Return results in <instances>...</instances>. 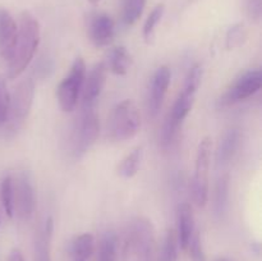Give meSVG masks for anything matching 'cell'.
Instances as JSON below:
<instances>
[{
  "instance_id": "obj_1",
  "label": "cell",
  "mask_w": 262,
  "mask_h": 261,
  "mask_svg": "<svg viewBox=\"0 0 262 261\" xmlns=\"http://www.w3.org/2000/svg\"><path fill=\"white\" fill-rule=\"evenodd\" d=\"M41 32L37 19L31 13L23 12L18 26V37L14 51L8 61V78L14 79L25 72L40 45Z\"/></svg>"
},
{
  "instance_id": "obj_2",
  "label": "cell",
  "mask_w": 262,
  "mask_h": 261,
  "mask_svg": "<svg viewBox=\"0 0 262 261\" xmlns=\"http://www.w3.org/2000/svg\"><path fill=\"white\" fill-rule=\"evenodd\" d=\"M141 128V114L137 105L127 99L115 105L107 120V133L117 142L130 140Z\"/></svg>"
},
{
  "instance_id": "obj_3",
  "label": "cell",
  "mask_w": 262,
  "mask_h": 261,
  "mask_svg": "<svg viewBox=\"0 0 262 261\" xmlns=\"http://www.w3.org/2000/svg\"><path fill=\"white\" fill-rule=\"evenodd\" d=\"M100 135L99 117L92 106L84 107L77 118L71 135L72 154L77 158L84 155L95 145Z\"/></svg>"
},
{
  "instance_id": "obj_4",
  "label": "cell",
  "mask_w": 262,
  "mask_h": 261,
  "mask_svg": "<svg viewBox=\"0 0 262 261\" xmlns=\"http://www.w3.org/2000/svg\"><path fill=\"white\" fill-rule=\"evenodd\" d=\"M86 73V63L81 56H78L72 64L69 73L59 83L56 89V97H58L59 106L64 113H71L76 109Z\"/></svg>"
},
{
  "instance_id": "obj_5",
  "label": "cell",
  "mask_w": 262,
  "mask_h": 261,
  "mask_svg": "<svg viewBox=\"0 0 262 261\" xmlns=\"http://www.w3.org/2000/svg\"><path fill=\"white\" fill-rule=\"evenodd\" d=\"M212 140L206 136L199 143L194 163V174L192 181V193L194 204L199 207H204L209 200V170L211 161Z\"/></svg>"
},
{
  "instance_id": "obj_6",
  "label": "cell",
  "mask_w": 262,
  "mask_h": 261,
  "mask_svg": "<svg viewBox=\"0 0 262 261\" xmlns=\"http://www.w3.org/2000/svg\"><path fill=\"white\" fill-rule=\"evenodd\" d=\"M155 247V232L148 219L138 216L130 223L125 240V250L138 258V261H150Z\"/></svg>"
},
{
  "instance_id": "obj_7",
  "label": "cell",
  "mask_w": 262,
  "mask_h": 261,
  "mask_svg": "<svg viewBox=\"0 0 262 261\" xmlns=\"http://www.w3.org/2000/svg\"><path fill=\"white\" fill-rule=\"evenodd\" d=\"M35 99V82L26 78L15 87L10 95L9 114H8V127L12 132H17L30 115Z\"/></svg>"
},
{
  "instance_id": "obj_8",
  "label": "cell",
  "mask_w": 262,
  "mask_h": 261,
  "mask_svg": "<svg viewBox=\"0 0 262 261\" xmlns=\"http://www.w3.org/2000/svg\"><path fill=\"white\" fill-rule=\"evenodd\" d=\"M262 86L261 69H251L243 73L233 86L225 94L223 102L225 104H234L238 101H245L255 94H257Z\"/></svg>"
},
{
  "instance_id": "obj_9",
  "label": "cell",
  "mask_w": 262,
  "mask_h": 261,
  "mask_svg": "<svg viewBox=\"0 0 262 261\" xmlns=\"http://www.w3.org/2000/svg\"><path fill=\"white\" fill-rule=\"evenodd\" d=\"M171 81L170 68L166 66L159 67L151 79L150 94H148V114L152 118L160 113L164 99L166 96Z\"/></svg>"
},
{
  "instance_id": "obj_10",
  "label": "cell",
  "mask_w": 262,
  "mask_h": 261,
  "mask_svg": "<svg viewBox=\"0 0 262 261\" xmlns=\"http://www.w3.org/2000/svg\"><path fill=\"white\" fill-rule=\"evenodd\" d=\"M35 189L27 176L22 174L14 181V214L22 220H28L35 211Z\"/></svg>"
},
{
  "instance_id": "obj_11",
  "label": "cell",
  "mask_w": 262,
  "mask_h": 261,
  "mask_svg": "<svg viewBox=\"0 0 262 261\" xmlns=\"http://www.w3.org/2000/svg\"><path fill=\"white\" fill-rule=\"evenodd\" d=\"M107 69L105 63H97L91 68L89 74L84 77L83 87H82V102L84 107H90L99 99L106 83Z\"/></svg>"
},
{
  "instance_id": "obj_12",
  "label": "cell",
  "mask_w": 262,
  "mask_h": 261,
  "mask_svg": "<svg viewBox=\"0 0 262 261\" xmlns=\"http://www.w3.org/2000/svg\"><path fill=\"white\" fill-rule=\"evenodd\" d=\"M18 37V25L8 10L0 8V56L9 61Z\"/></svg>"
},
{
  "instance_id": "obj_13",
  "label": "cell",
  "mask_w": 262,
  "mask_h": 261,
  "mask_svg": "<svg viewBox=\"0 0 262 261\" xmlns=\"http://www.w3.org/2000/svg\"><path fill=\"white\" fill-rule=\"evenodd\" d=\"M90 38L97 48H104L112 44L115 36V25L112 17L105 13L96 14L90 22Z\"/></svg>"
},
{
  "instance_id": "obj_14",
  "label": "cell",
  "mask_w": 262,
  "mask_h": 261,
  "mask_svg": "<svg viewBox=\"0 0 262 261\" xmlns=\"http://www.w3.org/2000/svg\"><path fill=\"white\" fill-rule=\"evenodd\" d=\"M177 235H178L179 247L187 250L191 238L193 237L194 232V216L192 207L189 204H182L178 207L177 212Z\"/></svg>"
},
{
  "instance_id": "obj_15",
  "label": "cell",
  "mask_w": 262,
  "mask_h": 261,
  "mask_svg": "<svg viewBox=\"0 0 262 261\" xmlns=\"http://www.w3.org/2000/svg\"><path fill=\"white\" fill-rule=\"evenodd\" d=\"M241 145V132L237 128L228 129L223 135L216 150V163L219 165H225L230 163L237 154Z\"/></svg>"
},
{
  "instance_id": "obj_16",
  "label": "cell",
  "mask_w": 262,
  "mask_h": 261,
  "mask_svg": "<svg viewBox=\"0 0 262 261\" xmlns=\"http://www.w3.org/2000/svg\"><path fill=\"white\" fill-rule=\"evenodd\" d=\"M54 232L53 217H48L35 238V261H53L51 258V240Z\"/></svg>"
},
{
  "instance_id": "obj_17",
  "label": "cell",
  "mask_w": 262,
  "mask_h": 261,
  "mask_svg": "<svg viewBox=\"0 0 262 261\" xmlns=\"http://www.w3.org/2000/svg\"><path fill=\"white\" fill-rule=\"evenodd\" d=\"M132 66V55L124 46H115L109 51L106 69L117 76H125Z\"/></svg>"
},
{
  "instance_id": "obj_18",
  "label": "cell",
  "mask_w": 262,
  "mask_h": 261,
  "mask_svg": "<svg viewBox=\"0 0 262 261\" xmlns=\"http://www.w3.org/2000/svg\"><path fill=\"white\" fill-rule=\"evenodd\" d=\"M95 250H96V242L91 233L77 235L72 242L71 252L73 261H91Z\"/></svg>"
},
{
  "instance_id": "obj_19",
  "label": "cell",
  "mask_w": 262,
  "mask_h": 261,
  "mask_svg": "<svg viewBox=\"0 0 262 261\" xmlns=\"http://www.w3.org/2000/svg\"><path fill=\"white\" fill-rule=\"evenodd\" d=\"M194 99H196V94H193V92L191 91H187V90H183V91L179 94L176 102H174L170 114L168 115L174 124L181 127L182 122L186 119L187 115L189 114V112H191L192 107H193Z\"/></svg>"
},
{
  "instance_id": "obj_20",
  "label": "cell",
  "mask_w": 262,
  "mask_h": 261,
  "mask_svg": "<svg viewBox=\"0 0 262 261\" xmlns=\"http://www.w3.org/2000/svg\"><path fill=\"white\" fill-rule=\"evenodd\" d=\"M229 187L230 178L228 174L220 177L215 184L214 189V212L217 217H223V215L227 212L228 201H229Z\"/></svg>"
},
{
  "instance_id": "obj_21",
  "label": "cell",
  "mask_w": 262,
  "mask_h": 261,
  "mask_svg": "<svg viewBox=\"0 0 262 261\" xmlns=\"http://www.w3.org/2000/svg\"><path fill=\"white\" fill-rule=\"evenodd\" d=\"M142 158L143 151L141 147L135 148L132 153L128 154V155L120 161L119 166H118V173H119V176L125 179L133 178V177L138 173V170H140L141 164H142Z\"/></svg>"
},
{
  "instance_id": "obj_22",
  "label": "cell",
  "mask_w": 262,
  "mask_h": 261,
  "mask_svg": "<svg viewBox=\"0 0 262 261\" xmlns=\"http://www.w3.org/2000/svg\"><path fill=\"white\" fill-rule=\"evenodd\" d=\"M99 261H119V243L113 233H106L100 242Z\"/></svg>"
},
{
  "instance_id": "obj_23",
  "label": "cell",
  "mask_w": 262,
  "mask_h": 261,
  "mask_svg": "<svg viewBox=\"0 0 262 261\" xmlns=\"http://www.w3.org/2000/svg\"><path fill=\"white\" fill-rule=\"evenodd\" d=\"M179 241L176 229H169L164 237L159 261H177L178 257Z\"/></svg>"
},
{
  "instance_id": "obj_24",
  "label": "cell",
  "mask_w": 262,
  "mask_h": 261,
  "mask_svg": "<svg viewBox=\"0 0 262 261\" xmlns=\"http://www.w3.org/2000/svg\"><path fill=\"white\" fill-rule=\"evenodd\" d=\"M164 13H165V5L161 3V4H158L151 13L148 14L147 19H146L145 25H143V38L147 44H151L155 38V31L158 25L160 23L161 18H163Z\"/></svg>"
},
{
  "instance_id": "obj_25",
  "label": "cell",
  "mask_w": 262,
  "mask_h": 261,
  "mask_svg": "<svg viewBox=\"0 0 262 261\" xmlns=\"http://www.w3.org/2000/svg\"><path fill=\"white\" fill-rule=\"evenodd\" d=\"M146 0H123V22L125 26H133L142 15Z\"/></svg>"
},
{
  "instance_id": "obj_26",
  "label": "cell",
  "mask_w": 262,
  "mask_h": 261,
  "mask_svg": "<svg viewBox=\"0 0 262 261\" xmlns=\"http://www.w3.org/2000/svg\"><path fill=\"white\" fill-rule=\"evenodd\" d=\"M2 192V202L4 211L8 217L14 216V179L10 176H7L2 182L0 187Z\"/></svg>"
},
{
  "instance_id": "obj_27",
  "label": "cell",
  "mask_w": 262,
  "mask_h": 261,
  "mask_svg": "<svg viewBox=\"0 0 262 261\" xmlns=\"http://www.w3.org/2000/svg\"><path fill=\"white\" fill-rule=\"evenodd\" d=\"M246 38H247V32L245 30V26L238 23V25L232 26L228 30L227 37H225V46H227L228 50H232V49L242 45Z\"/></svg>"
},
{
  "instance_id": "obj_28",
  "label": "cell",
  "mask_w": 262,
  "mask_h": 261,
  "mask_svg": "<svg viewBox=\"0 0 262 261\" xmlns=\"http://www.w3.org/2000/svg\"><path fill=\"white\" fill-rule=\"evenodd\" d=\"M202 76H204V69H202L201 64H194L191 69H189L188 74L186 77V81H184L183 90L187 91H191L193 94H197L200 89V84H201Z\"/></svg>"
},
{
  "instance_id": "obj_29",
  "label": "cell",
  "mask_w": 262,
  "mask_h": 261,
  "mask_svg": "<svg viewBox=\"0 0 262 261\" xmlns=\"http://www.w3.org/2000/svg\"><path fill=\"white\" fill-rule=\"evenodd\" d=\"M10 94L8 91L7 82L3 77H0V125L5 124L9 114Z\"/></svg>"
},
{
  "instance_id": "obj_30",
  "label": "cell",
  "mask_w": 262,
  "mask_h": 261,
  "mask_svg": "<svg viewBox=\"0 0 262 261\" xmlns=\"http://www.w3.org/2000/svg\"><path fill=\"white\" fill-rule=\"evenodd\" d=\"M187 250L189 251V256H191L192 261H207L206 253H205L204 246H202V241L199 232H194L193 237L189 241Z\"/></svg>"
},
{
  "instance_id": "obj_31",
  "label": "cell",
  "mask_w": 262,
  "mask_h": 261,
  "mask_svg": "<svg viewBox=\"0 0 262 261\" xmlns=\"http://www.w3.org/2000/svg\"><path fill=\"white\" fill-rule=\"evenodd\" d=\"M179 125L174 124L170 120V118H166L165 123L163 125V129H161V136H160V143L164 148L169 147L170 143L173 142L174 138H176L177 133H178Z\"/></svg>"
},
{
  "instance_id": "obj_32",
  "label": "cell",
  "mask_w": 262,
  "mask_h": 261,
  "mask_svg": "<svg viewBox=\"0 0 262 261\" xmlns=\"http://www.w3.org/2000/svg\"><path fill=\"white\" fill-rule=\"evenodd\" d=\"M245 10L251 22L258 23L262 15V0H245Z\"/></svg>"
},
{
  "instance_id": "obj_33",
  "label": "cell",
  "mask_w": 262,
  "mask_h": 261,
  "mask_svg": "<svg viewBox=\"0 0 262 261\" xmlns=\"http://www.w3.org/2000/svg\"><path fill=\"white\" fill-rule=\"evenodd\" d=\"M8 261H26V260L22 251H20L19 248H13V250L10 251L9 256H8Z\"/></svg>"
},
{
  "instance_id": "obj_34",
  "label": "cell",
  "mask_w": 262,
  "mask_h": 261,
  "mask_svg": "<svg viewBox=\"0 0 262 261\" xmlns=\"http://www.w3.org/2000/svg\"><path fill=\"white\" fill-rule=\"evenodd\" d=\"M90 3H91V4H94V5H96V4H99L100 2H101V0H89Z\"/></svg>"
},
{
  "instance_id": "obj_35",
  "label": "cell",
  "mask_w": 262,
  "mask_h": 261,
  "mask_svg": "<svg viewBox=\"0 0 262 261\" xmlns=\"http://www.w3.org/2000/svg\"><path fill=\"white\" fill-rule=\"evenodd\" d=\"M216 261H230V260H228V258H224V257H220V258H217Z\"/></svg>"
}]
</instances>
